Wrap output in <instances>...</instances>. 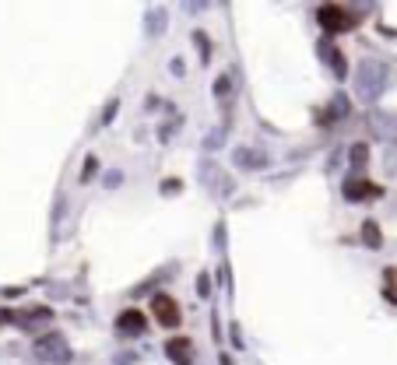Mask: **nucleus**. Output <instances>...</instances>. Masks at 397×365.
<instances>
[{
	"instance_id": "obj_1",
	"label": "nucleus",
	"mask_w": 397,
	"mask_h": 365,
	"mask_svg": "<svg viewBox=\"0 0 397 365\" xmlns=\"http://www.w3.org/2000/svg\"><path fill=\"white\" fill-rule=\"evenodd\" d=\"M317 21H320L324 32L338 36V32H348V28L359 25V14L352 8H341V4H324V8H317Z\"/></svg>"
},
{
	"instance_id": "obj_2",
	"label": "nucleus",
	"mask_w": 397,
	"mask_h": 365,
	"mask_svg": "<svg viewBox=\"0 0 397 365\" xmlns=\"http://www.w3.org/2000/svg\"><path fill=\"white\" fill-rule=\"evenodd\" d=\"M151 316H155L162 327H179V306H176V298L172 295H166V292H159L155 298H151Z\"/></svg>"
},
{
	"instance_id": "obj_3",
	"label": "nucleus",
	"mask_w": 397,
	"mask_h": 365,
	"mask_svg": "<svg viewBox=\"0 0 397 365\" xmlns=\"http://www.w3.org/2000/svg\"><path fill=\"white\" fill-rule=\"evenodd\" d=\"M166 355L172 358V365H194V344H190L187 338L166 341Z\"/></svg>"
},
{
	"instance_id": "obj_4",
	"label": "nucleus",
	"mask_w": 397,
	"mask_h": 365,
	"mask_svg": "<svg viewBox=\"0 0 397 365\" xmlns=\"http://www.w3.org/2000/svg\"><path fill=\"white\" fill-rule=\"evenodd\" d=\"M144 313H137V309H127V313H120V320H116V330L120 333H127V338H137V333H144Z\"/></svg>"
},
{
	"instance_id": "obj_5",
	"label": "nucleus",
	"mask_w": 397,
	"mask_h": 365,
	"mask_svg": "<svg viewBox=\"0 0 397 365\" xmlns=\"http://www.w3.org/2000/svg\"><path fill=\"white\" fill-rule=\"evenodd\" d=\"M345 197L348 200H370V197H380V187H373L370 179H348L345 182Z\"/></svg>"
},
{
	"instance_id": "obj_6",
	"label": "nucleus",
	"mask_w": 397,
	"mask_h": 365,
	"mask_svg": "<svg viewBox=\"0 0 397 365\" xmlns=\"http://www.w3.org/2000/svg\"><path fill=\"white\" fill-rule=\"evenodd\" d=\"M362 239H365V246L376 250L380 242H383V239H380V225H376V222H365V225H362Z\"/></svg>"
},
{
	"instance_id": "obj_7",
	"label": "nucleus",
	"mask_w": 397,
	"mask_h": 365,
	"mask_svg": "<svg viewBox=\"0 0 397 365\" xmlns=\"http://www.w3.org/2000/svg\"><path fill=\"white\" fill-rule=\"evenodd\" d=\"M365 155H370V148H365V144H355V148H352V165H362Z\"/></svg>"
},
{
	"instance_id": "obj_8",
	"label": "nucleus",
	"mask_w": 397,
	"mask_h": 365,
	"mask_svg": "<svg viewBox=\"0 0 397 365\" xmlns=\"http://www.w3.org/2000/svg\"><path fill=\"white\" fill-rule=\"evenodd\" d=\"M8 320H14V313H8V309H0V323H8Z\"/></svg>"
}]
</instances>
